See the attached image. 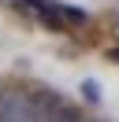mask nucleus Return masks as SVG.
Wrapping results in <instances>:
<instances>
[{"mask_svg":"<svg viewBox=\"0 0 119 122\" xmlns=\"http://www.w3.org/2000/svg\"><path fill=\"white\" fill-rule=\"evenodd\" d=\"M0 122H41V107H37L34 96L11 89L0 100Z\"/></svg>","mask_w":119,"mask_h":122,"instance_id":"f257e3e1","label":"nucleus"},{"mask_svg":"<svg viewBox=\"0 0 119 122\" xmlns=\"http://www.w3.org/2000/svg\"><path fill=\"white\" fill-rule=\"evenodd\" d=\"M41 122H82V118H78V111H74L71 104H63V107H56V111H45Z\"/></svg>","mask_w":119,"mask_h":122,"instance_id":"f03ea898","label":"nucleus"},{"mask_svg":"<svg viewBox=\"0 0 119 122\" xmlns=\"http://www.w3.org/2000/svg\"><path fill=\"white\" fill-rule=\"evenodd\" d=\"M34 100H37V107H41V115H45V111H56V107H63V96H60V92H52V89H41Z\"/></svg>","mask_w":119,"mask_h":122,"instance_id":"7ed1b4c3","label":"nucleus"},{"mask_svg":"<svg viewBox=\"0 0 119 122\" xmlns=\"http://www.w3.org/2000/svg\"><path fill=\"white\" fill-rule=\"evenodd\" d=\"M82 96H86L89 104H97V100H101V89H97L93 78H86V81H82Z\"/></svg>","mask_w":119,"mask_h":122,"instance_id":"20e7f679","label":"nucleus"},{"mask_svg":"<svg viewBox=\"0 0 119 122\" xmlns=\"http://www.w3.org/2000/svg\"><path fill=\"white\" fill-rule=\"evenodd\" d=\"M63 15H67V22H89V15H86V11H82V8H63Z\"/></svg>","mask_w":119,"mask_h":122,"instance_id":"39448f33","label":"nucleus"},{"mask_svg":"<svg viewBox=\"0 0 119 122\" xmlns=\"http://www.w3.org/2000/svg\"><path fill=\"white\" fill-rule=\"evenodd\" d=\"M108 59H112V63H119V48H108Z\"/></svg>","mask_w":119,"mask_h":122,"instance_id":"423d86ee","label":"nucleus"},{"mask_svg":"<svg viewBox=\"0 0 119 122\" xmlns=\"http://www.w3.org/2000/svg\"><path fill=\"white\" fill-rule=\"evenodd\" d=\"M82 122H97V118H82Z\"/></svg>","mask_w":119,"mask_h":122,"instance_id":"0eeeda50","label":"nucleus"},{"mask_svg":"<svg viewBox=\"0 0 119 122\" xmlns=\"http://www.w3.org/2000/svg\"><path fill=\"white\" fill-rule=\"evenodd\" d=\"M0 100H4V92H0Z\"/></svg>","mask_w":119,"mask_h":122,"instance_id":"6e6552de","label":"nucleus"}]
</instances>
